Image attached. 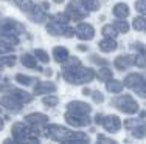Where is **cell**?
I'll use <instances>...</instances> for the list:
<instances>
[{"instance_id":"1","label":"cell","mask_w":146,"mask_h":144,"mask_svg":"<svg viewBox=\"0 0 146 144\" xmlns=\"http://www.w3.org/2000/svg\"><path fill=\"white\" fill-rule=\"evenodd\" d=\"M117 102L120 104V108H121V110L126 112V113H132V112L137 110V104L132 101L131 96H123V98H120Z\"/></svg>"},{"instance_id":"2","label":"cell","mask_w":146,"mask_h":144,"mask_svg":"<svg viewBox=\"0 0 146 144\" xmlns=\"http://www.w3.org/2000/svg\"><path fill=\"white\" fill-rule=\"evenodd\" d=\"M103 124L107 130L113 132V130H117L118 127H120V119H118L117 116H107V118L103 121Z\"/></svg>"},{"instance_id":"3","label":"cell","mask_w":146,"mask_h":144,"mask_svg":"<svg viewBox=\"0 0 146 144\" xmlns=\"http://www.w3.org/2000/svg\"><path fill=\"white\" fill-rule=\"evenodd\" d=\"M68 107H70L76 115H79V113L82 115V113H89L90 112V107L87 104H82V102H73V104L68 105Z\"/></svg>"},{"instance_id":"4","label":"cell","mask_w":146,"mask_h":144,"mask_svg":"<svg viewBox=\"0 0 146 144\" xmlns=\"http://www.w3.org/2000/svg\"><path fill=\"white\" fill-rule=\"evenodd\" d=\"M78 36L82 37V39H92L93 37V30L90 28L89 25H79L78 26Z\"/></svg>"},{"instance_id":"5","label":"cell","mask_w":146,"mask_h":144,"mask_svg":"<svg viewBox=\"0 0 146 144\" xmlns=\"http://www.w3.org/2000/svg\"><path fill=\"white\" fill-rule=\"evenodd\" d=\"M100 48H101L103 51H113L117 48V43L113 42V40H110V39H106V40H103V42L100 43Z\"/></svg>"},{"instance_id":"6","label":"cell","mask_w":146,"mask_h":144,"mask_svg":"<svg viewBox=\"0 0 146 144\" xmlns=\"http://www.w3.org/2000/svg\"><path fill=\"white\" fill-rule=\"evenodd\" d=\"M113 14L118 16V17H124V16H127L129 14V9H127V6L126 5H117L115 8H113Z\"/></svg>"},{"instance_id":"7","label":"cell","mask_w":146,"mask_h":144,"mask_svg":"<svg viewBox=\"0 0 146 144\" xmlns=\"http://www.w3.org/2000/svg\"><path fill=\"white\" fill-rule=\"evenodd\" d=\"M54 56H56V60L61 62L67 57V50L65 48H54Z\"/></svg>"},{"instance_id":"8","label":"cell","mask_w":146,"mask_h":144,"mask_svg":"<svg viewBox=\"0 0 146 144\" xmlns=\"http://www.w3.org/2000/svg\"><path fill=\"white\" fill-rule=\"evenodd\" d=\"M121 87H123V85H121L120 82H117V81H113V82H110V84H107V88H109L110 91H120Z\"/></svg>"},{"instance_id":"9","label":"cell","mask_w":146,"mask_h":144,"mask_svg":"<svg viewBox=\"0 0 146 144\" xmlns=\"http://www.w3.org/2000/svg\"><path fill=\"white\" fill-rule=\"evenodd\" d=\"M22 62L25 64L27 67H36V62H34V59H33L31 56H28V54L22 57Z\"/></svg>"},{"instance_id":"10","label":"cell","mask_w":146,"mask_h":144,"mask_svg":"<svg viewBox=\"0 0 146 144\" xmlns=\"http://www.w3.org/2000/svg\"><path fill=\"white\" fill-rule=\"evenodd\" d=\"M82 3H84L89 9H96L98 8V2H96V0H82Z\"/></svg>"},{"instance_id":"11","label":"cell","mask_w":146,"mask_h":144,"mask_svg":"<svg viewBox=\"0 0 146 144\" xmlns=\"http://www.w3.org/2000/svg\"><path fill=\"white\" fill-rule=\"evenodd\" d=\"M16 2L22 9H28V6H31V0H16Z\"/></svg>"},{"instance_id":"12","label":"cell","mask_w":146,"mask_h":144,"mask_svg":"<svg viewBox=\"0 0 146 144\" xmlns=\"http://www.w3.org/2000/svg\"><path fill=\"white\" fill-rule=\"evenodd\" d=\"M135 8H137L140 12H146V2H145V0L137 2V3H135Z\"/></svg>"},{"instance_id":"13","label":"cell","mask_w":146,"mask_h":144,"mask_svg":"<svg viewBox=\"0 0 146 144\" xmlns=\"http://www.w3.org/2000/svg\"><path fill=\"white\" fill-rule=\"evenodd\" d=\"M134 26H135L137 30H141V28H145V26H146V22H145V19H137V20L134 22Z\"/></svg>"},{"instance_id":"14","label":"cell","mask_w":146,"mask_h":144,"mask_svg":"<svg viewBox=\"0 0 146 144\" xmlns=\"http://www.w3.org/2000/svg\"><path fill=\"white\" fill-rule=\"evenodd\" d=\"M115 26H117L118 31H121V33H126V31H127V25H126L124 22H117Z\"/></svg>"},{"instance_id":"15","label":"cell","mask_w":146,"mask_h":144,"mask_svg":"<svg viewBox=\"0 0 146 144\" xmlns=\"http://www.w3.org/2000/svg\"><path fill=\"white\" fill-rule=\"evenodd\" d=\"M17 81H20V84H31V82H33V79H31V78L22 76V74H19V76H17Z\"/></svg>"},{"instance_id":"16","label":"cell","mask_w":146,"mask_h":144,"mask_svg":"<svg viewBox=\"0 0 146 144\" xmlns=\"http://www.w3.org/2000/svg\"><path fill=\"white\" fill-rule=\"evenodd\" d=\"M36 54H37V56H40L39 59H40V60H44V62H45V60H48V56H47V53H44L42 50H37V51H36Z\"/></svg>"},{"instance_id":"17","label":"cell","mask_w":146,"mask_h":144,"mask_svg":"<svg viewBox=\"0 0 146 144\" xmlns=\"http://www.w3.org/2000/svg\"><path fill=\"white\" fill-rule=\"evenodd\" d=\"M44 102H45V104H48V105H53V104H56V102H58V99L56 98H45Z\"/></svg>"},{"instance_id":"18","label":"cell","mask_w":146,"mask_h":144,"mask_svg":"<svg viewBox=\"0 0 146 144\" xmlns=\"http://www.w3.org/2000/svg\"><path fill=\"white\" fill-rule=\"evenodd\" d=\"M103 31H104V34H106V36H115V31H113V30L110 28V26H106V28H104Z\"/></svg>"},{"instance_id":"19","label":"cell","mask_w":146,"mask_h":144,"mask_svg":"<svg viewBox=\"0 0 146 144\" xmlns=\"http://www.w3.org/2000/svg\"><path fill=\"white\" fill-rule=\"evenodd\" d=\"M93 98H95V101H96V102H101V101H103L101 93H95V96H93Z\"/></svg>"},{"instance_id":"20","label":"cell","mask_w":146,"mask_h":144,"mask_svg":"<svg viewBox=\"0 0 146 144\" xmlns=\"http://www.w3.org/2000/svg\"><path fill=\"white\" fill-rule=\"evenodd\" d=\"M3 127V124H2V121H0V129H2Z\"/></svg>"}]
</instances>
